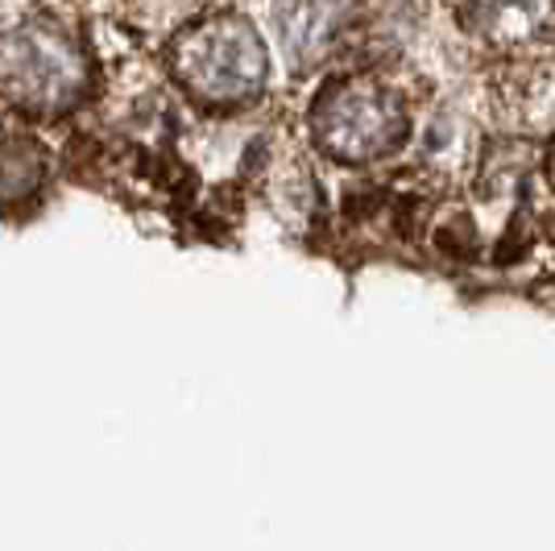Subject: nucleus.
<instances>
[{
	"label": "nucleus",
	"mask_w": 555,
	"mask_h": 551,
	"mask_svg": "<svg viewBox=\"0 0 555 551\" xmlns=\"http://www.w3.org/2000/svg\"><path fill=\"white\" fill-rule=\"evenodd\" d=\"M170 71L208 108H241L261 95L270 79L266 42L245 17H208L175 34Z\"/></svg>",
	"instance_id": "nucleus-1"
},
{
	"label": "nucleus",
	"mask_w": 555,
	"mask_h": 551,
	"mask_svg": "<svg viewBox=\"0 0 555 551\" xmlns=\"http://www.w3.org/2000/svg\"><path fill=\"white\" fill-rule=\"evenodd\" d=\"M406 104L377 75H345L327 84L311 108V138L336 162L390 158L406 141Z\"/></svg>",
	"instance_id": "nucleus-2"
},
{
	"label": "nucleus",
	"mask_w": 555,
	"mask_h": 551,
	"mask_svg": "<svg viewBox=\"0 0 555 551\" xmlns=\"http://www.w3.org/2000/svg\"><path fill=\"white\" fill-rule=\"evenodd\" d=\"M83 54L54 25H22L0 38V88L34 113H59L83 92Z\"/></svg>",
	"instance_id": "nucleus-3"
},
{
	"label": "nucleus",
	"mask_w": 555,
	"mask_h": 551,
	"mask_svg": "<svg viewBox=\"0 0 555 551\" xmlns=\"http://www.w3.org/2000/svg\"><path fill=\"white\" fill-rule=\"evenodd\" d=\"M552 0H461V22L498 47L527 42L539 25L547 22Z\"/></svg>",
	"instance_id": "nucleus-4"
},
{
	"label": "nucleus",
	"mask_w": 555,
	"mask_h": 551,
	"mask_svg": "<svg viewBox=\"0 0 555 551\" xmlns=\"http://www.w3.org/2000/svg\"><path fill=\"white\" fill-rule=\"evenodd\" d=\"M547 170H552V183H555V150H552V162H547Z\"/></svg>",
	"instance_id": "nucleus-5"
}]
</instances>
